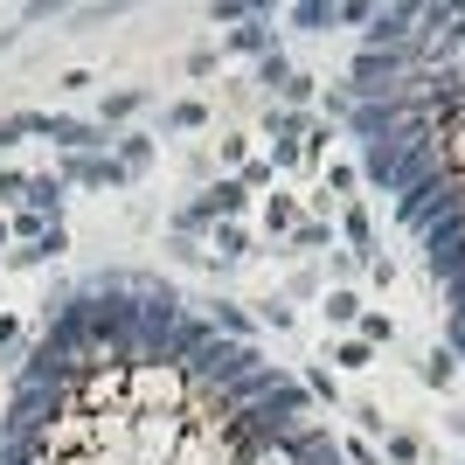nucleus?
<instances>
[{
    "mask_svg": "<svg viewBox=\"0 0 465 465\" xmlns=\"http://www.w3.org/2000/svg\"><path fill=\"white\" fill-rule=\"evenodd\" d=\"M257 327H278V333H285L292 327V306H285V299H264V306H257Z\"/></svg>",
    "mask_w": 465,
    "mask_h": 465,
    "instance_id": "18",
    "label": "nucleus"
},
{
    "mask_svg": "<svg viewBox=\"0 0 465 465\" xmlns=\"http://www.w3.org/2000/svg\"><path fill=\"white\" fill-rule=\"evenodd\" d=\"M63 194H70V181H63V174H35V181H28V202H35L42 223H49V215H63Z\"/></svg>",
    "mask_w": 465,
    "mask_h": 465,
    "instance_id": "3",
    "label": "nucleus"
},
{
    "mask_svg": "<svg viewBox=\"0 0 465 465\" xmlns=\"http://www.w3.org/2000/svg\"><path fill=\"white\" fill-rule=\"evenodd\" d=\"M459 465H465V459H459Z\"/></svg>",
    "mask_w": 465,
    "mask_h": 465,
    "instance_id": "30",
    "label": "nucleus"
},
{
    "mask_svg": "<svg viewBox=\"0 0 465 465\" xmlns=\"http://www.w3.org/2000/svg\"><path fill=\"white\" fill-rule=\"evenodd\" d=\"M320 312H327V327H354V320H361V299H354L348 285H333L327 299H320Z\"/></svg>",
    "mask_w": 465,
    "mask_h": 465,
    "instance_id": "4",
    "label": "nucleus"
},
{
    "mask_svg": "<svg viewBox=\"0 0 465 465\" xmlns=\"http://www.w3.org/2000/svg\"><path fill=\"white\" fill-rule=\"evenodd\" d=\"M28 133H49V112H7L0 118V146H15V139H28Z\"/></svg>",
    "mask_w": 465,
    "mask_h": 465,
    "instance_id": "5",
    "label": "nucleus"
},
{
    "mask_svg": "<svg viewBox=\"0 0 465 465\" xmlns=\"http://www.w3.org/2000/svg\"><path fill=\"white\" fill-rule=\"evenodd\" d=\"M56 174H63V181H84V188H125V181H133L125 167H118V160H97V153H84V160H63Z\"/></svg>",
    "mask_w": 465,
    "mask_h": 465,
    "instance_id": "2",
    "label": "nucleus"
},
{
    "mask_svg": "<svg viewBox=\"0 0 465 465\" xmlns=\"http://www.w3.org/2000/svg\"><path fill=\"white\" fill-rule=\"evenodd\" d=\"M49 146H63V153H97V146H112V133L104 125H84V118H56L49 112Z\"/></svg>",
    "mask_w": 465,
    "mask_h": 465,
    "instance_id": "1",
    "label": "nucleus"
},
{
    "mask_svg": "<svg viewBox=\"0 0 465 465\" xmlns=\"http://www.w3.org/2000/svg\"><path fill=\"white\" fill-rule=\"evenodd\" d=\"M354 327H361V341H369V348H389V341H396V320H389V312H369V306H361V320H354Z\"/></svg>",
    "mask_w": 465,
    "mask_h": 465,
    "instance_id": "9",
    "label": "nucleus"
},
{
    "mask_svg": "<svg viewBox=\"0 0 465 465\" xmlns=\"http://www.w3.org/2000/svg\"><path fill=\"white\" fill-rule=\"evenodd\" d=\"M215 327H230V333H257V320L243 306H215Z\"/></svg>",
    "mask_w": 465,
    "mask_h": 465,
    "instance_id": "19",
    "label": "nucleus"
},
{
    "mask_svg": "<svg viewBox=\"0 0 465 465\" xmlns=\"http://www.w3.org/2000/svg\"><path fill=\"white\" fill-rule=\"evenodd\" d=\"M451 375H459L451 348H430V354H424V382H430V389H451Z\"/></svg>",
    "mask_w": 465,
    "mask_h": 465,
    "instance_id": "11",
    "label": "nucleus"
},
{
    "mask_svg": "<svg viewBox=\"0 0 465 465\" xmlns=\"http://www.w3.org/2000/svg\"><path fill=\"white\" fill-rule=\"evenodd\" d=\"M15 194H28V174H15V167H0V202H15Z\"/></svg>",
    "mask_w": 465,
    "mask_h": 465,
    "instance_id": "24",
    "label": "nucleus"
},
{
    "mask_svg": "<svg viewBox=\"0 0 465 465\" xmlns=\"http://www.w3.org/2000/svg\"><path fill=\"white\" fill-rule=\"evenodd\" d=\"M348 236H354V251H361V257H375V230H369V215H361V209H348Z\"/></svg>",
    "mask_w": 465,
    "mask_h": 465,
    "instance_id": "15",
    "label": "nucleus"
},
{
    "mask_svg": "<svg viewBox=\"0 0 465 465\" xmlns=\"http://www.w3.org/2000/svg\"><path fill=\"white\" fill-rule=\"evenodd\" d=\"M292 243H299V251H320V243H333V223H299Z\"/></svg>",
    "mask_w": 465,
    "mask_h": 465,
    "instance_id": "14",
    "label": "nucleus"
},
{
    "mask_svg": "<svg viewBox=\"0 0 465 465\" xmlns=\"http://www.w3.org/2000/svg\"><path fill=\"white\" fill-rule=\"evenodd\" d=\"M306 389H312V396H320V403H333V396H341V389H333V375L320 369V361H312V369H306Z\"/></svg>",
    "mask_w": 465,
    "mask_h": 465,
    "instance_id": "21",
    "label": "nucleus"
},
{
    "mask_svg": "<svg viewBox=\"0 0 465 465\" xmlns=\"http://www.w3.org/2000/svg\"><path fill=\"white\" fill-rule=\"evenodd\" d=\"M299 223H306V215L292 209V194H272V202H264V230H272V236H292Z\"/></svg>",
    "mask_w": 465,
    "mask_h": 465,
    "instance_id": "6",
    "label": "nucleus"
},
{
    "mask_svg": "<svg viewBox=\"0 0 465 465\" xmlns=\"http://www.w3.org/2000/svg\"><path fill=\"white\" fill-rule=\"evenodd\" d=\"M312 91H320V84H312V77H285V84H278V97H285V104H306Z\"/></svg>",
    "mask_w": 465,
    "mask_h": 465,
    "instance_id": "22",
    "label": "nucleus"
},
{
    "mask_svg": "<svg viewBox=\"0 0 465 465\" xmlns=\"http://www.w3.org/2000/svg\"><path fill=\"white\" fill-rule=\"evenodd\" d=\"M333 369H375L369 341H333Z\"/></svg>",
    "mask_w": 465,
    "mask_h": 465,
    "instance_id": "12",
    "label": "nucleus"
},
{
    "mask_svg": "<svg viewBox=\"0 0 465 465\" xmlns=\"http://www.w3.org/2000/svg\"><path fill=\"white\" fill-rule=\"evenodd\" d=\"M341 451H348V459H354V465H382V459H375V451H369V445H354V438H348V445H341Z\"/></svg>",
    "mask_w": 465,
    "mask_h": 465,
    "instance_id": "27",
    "label": "nucleus"
},
{
    "mask_svg": "<svg viewBox=\"0 0 465 465\" xmlns=\"http://www.w3.org/2000/svg\"><path fill=\"white\" fill-rule=\"evenodd\" d=\"M389 459H396V465H417V438H410V430H396V438H389Z\"/></svg>",
    "mask_w": 465,
    "mask_h": 465,
    "instance_id": "23",
    "label": "nucleus"
},
{
    "mask_svg": "<svg viewBox=\"0 0 465 465\" xmlns=\"http://www.w3.org/2000/svg\"><path fill=\"white\" fill-rule=\"evenodd\" d=\"M167 125H174V133H202V125H209V104H202V97H181V104H167Z\"/></svg>",
    "mask_w": 465,
    "mask_h": 465,
    "instance_id": "7",
    "label": "nucleus"
},
{
    "mask_svg": "<svg viewBox=\"0 0 465 465\" xmlns=\"http://www.w3.org/2000/svg\"><path fill=\"white\" fill-rule=\"evenodd\" d=\"M139 104H146V91H112L104 97V133H112V118H133Z\"/></svg>",
    "mask_w": 465,
    "mask_h": 465,
    "instance_id": "13",
    "label": "nucleus"
},
{
    "mask_svg": "<svg viewBox=\"0 0 465 465\" xmlns=\"http://www.w3.org/2000/svg\"><path fill=\"white\" fill-rule=\"evenodd\" d=\"M0 243H7V215H0Z\"/></svg>",
    "mask_w": 465,
    "mask_h": 465,
    "instance_id": "29",
    "label": "nucleus"
},
{
    "mask_svg": "<svg viewBox=\"0 0 465 465\" xmlns=\"http://www.w3.org/2000/svg\"><path fill=\"white\" fill-rule=\"evenodd\" d=\"M215 251H223V257H243L251 243H243V230H236V223H223V230H215Z\"/></svg>",
    "mask_w": 465,
    "mask_h": 465,
    "instance_id": "20",
    "label": "nucleus"
},
{
    "mask_svg": "<svg viewBox=\"0 0 465 465\" xmlns=\"http://www.w3.org/2000/svg\"><path fill=\"white\" fill-rule=\"evenodd\" d=\"M236 181H243V194H251V188H272V160H243Z\"/></svg>",
    "mask_w": 465,
    "mask_h": 465,
    "instance_id": "17",
    "label": "nucleus"
},
{
    "mask_svg": "<svg viewBox=\"0 0 465 465\" xmlns=\"http://www.w3.org/2000/svg\"><path fill=\"white\" fill-rule=\"evenodd\" d=\"M7 341H21V320H15V312H0V348H7Z\"/></svg>",
    "mask_w": 465,
    "mask_h": 465,
    "instance_id": "28",
    "label": "nucleus"
},
{
    "mask_svg": "<svg viewBox=\"0 0 465 465\" xmlns=\"http://www.w3.org/2000/svg\"><path fill=\"white\" fill-rule=\"evenodd\" d=\"M146 160H153V139H146V133H125V139H118V167H125V174H139Z\"/></svg>",
    "mask_w": 465,
    "mask_h": 465,
    "instance_id": "8",
    "label": "nucleus"
},
{
    "mask_svg": "<svg viewBox=\"0 0 465 465\" xmlns=\"http://www.w3.org/2000/svg\"><path fill=\"white\" fill-rule=\"evenodd\" d=\"M354 181H361V174H354L348 160H333V167H327V202H333V194H354Z\"/></svg>",
    "mask_w": 465,
    "mask_h": 465,
    "instance_id": "16",
    "label": "nucleus"
},
{
    "mask_svg": "<svg viewBox=\"0 0 465 465\" xmlns=\"http://www.w3.org/2000/svg\"><path fill=\"white\" fill-rule=\"evenodd\" d=\"M49 230H56V223H42L35 209H15V215H7V236H21V243H42Z\"/></svg>",
    "mask_w": 465,
    "mask_h": 465,
    "instance_id": "10",
    "label": "nucleus"
},
{
    "mask_svg": "<svg viewBox=\"0 0 465 465\" xmlns=\"http://www.w3.org/2000/svg\"><path fill=\"white\" fill-rule=\"evenodd\" d=\"M272 160L278 167H299V139H272Z\"/></svg>",
    "mask_w": 465,
    "mask_h": 465,
    "instance_id": "26",
    "label": "nucleus"
},
{
    "mask_svg": "<svg viewBox=\"0 0 465 465\" xmlns=\"http://www.w3.org/2000/svg\"><path fill=\"white\" fill-rule=\"evenodd\" d=\"M215 63H223L215 49H194V56H188V77H215Z\"/></svg>",
    "mask_w": 465,
    "mask_h": 465,
    "instance_id": "25",
    "label": "nucleus"
}]
</instances>
